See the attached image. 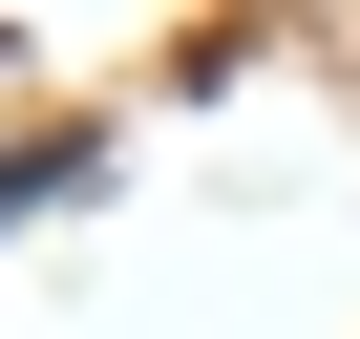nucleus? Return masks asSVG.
<instances>
[{
  "mask_svg": "<svg viewBox=\"0 0 360 339\" xmlns=\"http://www.w3.org/2000/svg\"><path fill=\"white\" fill-rule=\"evenodd\" d=\"M43 191H85V148H0V212H43Z\"/></svg>",
  "mask_w": 360,
  "mask_h": 339,
  "instance_id": "nucleus-1",
  "label": "nucleus"
}]
</instances>
